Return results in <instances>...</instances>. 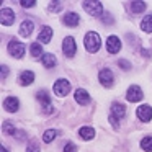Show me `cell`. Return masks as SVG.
Returning <instances> with one entry per match:
<instances>
[{"instance_id":"18","label":"cell","mask_w":152,"mask_h":152,"mask_svg":"<svg viewBox=\"0 0 152 152\" xmlns=\"http://www.w3.org/2000/svg\"><path fill=\"white\" fill-rule=\"evenodd\" d=\"M20 83L21 85H31V83L34 82V74L31 72V70H23V72L20 74Z\"/></svg>"},{"instance_id":"7","label":"cell","mask_w":152,"mask_h":152,"mask_svg":"<svg viewBox=\"0 0 152 152\" xmlns=\"http://www.w3.org/2000/svg\"><path fill=\"white\" fill-rule=\"evenodd\" d=\"M98 80H100V83H102L103 87L110 88V87H113L115 75H113V72L110 69H102V70H100V74H98Z\"/></svg>"},{"instance_id":"22","label":"cell","mask_w":152,"mask_h":152,"mask_svg":"<svg viewBox=\"0 0 152 152\" xmlns=\"http://www.w3.org/2000/svg\"><path fill=\"white\" fill-rule=\"evenodd\" d=\"M129 8H131L132 13H141V12L145 10V2H131Z\"/></svg>"},{"instance_id":"8","label":"cell","mask_w":152,"mask_h":152,"mask_svg":"<svg viewBox=\"0 0 152 152\" xmlns=\"http://www.w3.org/2000/svg\"><path fill=\"white\" fill-rule=\"evenodd\" d=\"M13 21H15V12L12 8L5 7L0 10V23L4 26H10V25H13Z\"/></svg>"},{"instance_id":"16","label":"cell","mask_w":152,"mask_h":152,"mask_svg":"<svg viewBox=\"0 0 152 152\" xmlns=\"http://www.w3.org/2000/svg\"><path fill=\"white\" fill-rule=\"evenodd\" d=\"M111 115L115 116L116 119H123V118H124V115H126V108H124V105H123V103L115 102V103L111 105Z\"/></svg>"},{"instance_id":"2","label":"cell","mask_w":152,"mask_h":152,"mask_svg":"<svg viewBox=\"0 0 152 152\" xmlns=\"http://www.w3.org/2000/svg\"><path fill=\"white\" fill-rule=\"evenodd\" d=\"M36 98H38V102H39L41 111H43L44 115H51V113L54 111V106H53V102H51V96H49V93H48L46 90H39V92L36 93Z\"/></svg>"},{"instance_id":"24","label":"cell","mask_w":152,"mask_h":152,"mask_svg":"<svg viewBox=\"0 0 152 152\" xmlns=\"http://www.w3.org/2000/svg\"><path fill=\"white\" fill-rule=\"evenodd\" d=\"M30 51H31V56H34V57H43V46H41L39 43H33L31 44V48H30Z\"/></svg>"},{"instance_id":"25","label":"cell","mask_w":152,"mask_h":152,"mask_svg":"<svg viewBox=\"0 0 152 152\" xmlns=\"http://www.w3.org/2000/svg\"><path fill=\"white\" fill-rule=\"evenodd\" d=\"M141 147L144 149L145 152H152V136H147L141 141Z\"/></svg>"},{"instance_id":"4","label":"cell","mask_w":152,"mask_h":152,"mask_svg":"<svg viewBox=\"0 0 152 152\" xmlns=\"http://www.w3.org/2000/svg\"><path fill=\"white\" fill-rule=\"evenodd\" d=\"M8 53L15 57V59H21L25 56V44L20 43L18 39H12L8 43Z\"/></svg>"},{"instance_id":"10","label":"cell","mask_w":152,"mask_h":152,"mask_svg":"<svg viewBox=\"0 0 152 152\" xmlns=\"http://www.w3.org/2000/svg\"><path fill=\"white\" fill-rule=\"evenodd\" d=\"M106 49L110 54H118L121 51V39L118 36H110L106 39Z\"/></svg>"},{"instance_id":"12","label":"cell","mask_w":152,"mask_h":152,"mask_svg":"<svg viewBox=\"0 0 152 152\" xmlns=\"http://www.w3.org/2000/svg\"><path fill=\"white\" fill-rule=\"evenodd\" d=\"M4 108H5V111H8V113H15L20 108V102H18L17 96H7V98L4 100Z\"/></svg>"},{"instance_id":"36","label":"cell","mask_w":152,"mask_h":152,"mask_svg":"<svg viewBox=\"0 0 152 152\" xmlns=\"http://www.w3.org/2000/svg\"><path fill=\"white\" fill-rule=\"evenodd\" d=\"M0 152H8V149L5 145H0Z\"/></svg>"},{"instance_id":"11","label":"cell","mask_w":152,"mask_h":152,"mask_svg":"<svg viewBox=\"0 0 152 152\" xmlns=\"http://www.w3.org/2000/svg\"><path fill=\"white\" fill-rule=\"evenodd\" d=\"M142 90H141V87H137V85H131L128 88V93H126V98H128V102H131V103H134V102H139V100H142Z\"/></svg>"},{"instance_id":"28","label":"cell","mask_w":152,"mask_h":152,"mask_svg":"<svg viewBox=\"0 0 152 152\" xmlns=\"http://www.w3.org/2000/svg\"><path fill=\"white\" fill-rule=\"evenodd\" d=\"M20 5L23 8H31V7H34V5H36V0H21Z\"/></svg>"},{"instance_id":"32","label":"cell","mask_w":152,"mask_h":152,"mask_svg":"<svg viewBox=\"0 0 152 152\" xmlns=\"http://www.w3.org/2000/svg\"><path fill=\"white\" fill-rule=\"evenodd\" d=\"M102 21H103V23H106V25H111V23H115V18H113L110 13H105L102 17Z\"/></svg>"},{"instance_id":"5","label":"cell","mask_w":152,"mask_h":152,"mask_svg":"<svg viewBox=\"0 0 152 152\" xmlns=\"http://www.w3.org/2000/svg\"><path fill=\"white\" fill-rule=\"evenodd\" d=\"M53 90L57 96H66L70 92V82L67 79H59V80H56Z\"/></svg>"},{"instance_id":"35","label":"cell","mask_w":152,"mask_h":152,"mask_svg":"<svg viewBox=\"0 0 152 152\" xmlns=\"http://www.w3.org/2000/svg\"><path fill=\"white\" fill-rule=\"evenodd\" d=\"M8 75V67L7 66H2V80H5Z\"/></svg>"},{"instance_id":"33","label":"cell","mask_w":152,"mask_h":152,"mask_svg":"<svg viewBox=\"0 0 152 152\" xmlns=\"http://www.w3.org/2000/svg\"><path fill=\"white\" fill-rule=\"evenodd\" d=\"M108 119H110V123H111V126H113L115 129H118V128H119V119H116L113 115H110V118H108Z\"/></svg>"},{"instance_id":"9","label":"cell","mask_w":152,"mask_h":152,"mask_svg":"<svg viewBox=\"0 0 152 152\" xmlns=\"http://www.w3.org/2000/svg\"><path fill=\"white\" fill-rule=\"evenodd\" d=\"M136 115H137V118L141 121L149 123L152 119V106L151 105H141L137 108V111H136Z\"/></svg>"},{"instance_id":"27","label":"cell","mask_w":152,"mask_h":152,"mask_svg":"<svg viewBox=\"0 0 152 152\" xmlns=\"http://www.w3.org/2000/svg\"><path fill=\"white\" fill-rule=\"evenodd\" d=\"M49 10H51V12H59V10H62V2H51V4H49Z\"/></svg>"},{"instance_id":"6","label":"cell","mask_w":152,"mask_h":152,"mask_svg":"<svg viewBox=\"0 0 152 152\" xmlns=\"http://www.w3.org/2000/svg\"><path fill=\"white\" fill-rule=\"evenodd\" d=\"M62 51H64V54H66L67 57H72V56H75L77 44H75V39H74L72 36H67V38H64V41H62Z\"/></svg>"},{"instance_id":"23","label":"cell","mask_w":152,"mask_h":152,"mask_svg":"<svg viewBox=\"0 0 152 152\" xmlns=\"http://www.w3.org/2000/svg\"><path fill=\"white\" fill-rule=\"evenodd\" d=\"M2 129H4L5 134H10V136H15V134H17V131H18V129L15 128V126L12 124L10 121H4V126H2Z\"/></svg>"},{"instance_id":"30","label":"cell","mask_w":152,"mask_h":152,"mask_svg":"<svg viewBox=\"0 0 152 152\" xmlns=\"http://www.w3.org/2000/svg\"><path fill=\"white\" fill-rule=\"evenodd\" d=\"M62 152H77V145L74 144V142H67V144L64 145Z\"/></svg>"},{"instance_id":"20","label":"cell","mask_w":152,"mask_h":152,"mask_svg":"<svg viewBox=\"0 0 152 152\" xmlns=\"http://www.w3.org/2000/svg\"><path fill=\"white\" fill-rule=\"evenodd\" d=\"M79 136L83 139V141H90V139L95 136V129L88 128V126H83V128L79 129Z\"/></svg>"},{"instance_id":"21","label":"cell","mask_w":152,"mask_h":152,"mask_svg":"<svg viewBox=\"0 0 152 152\" xmlns=\"http://www.w3.org/2000/svg\"><path fill=\"white\" fill-rule=\"evenodd\" d=\"M141 28L145 31V33H152V13L144 17V20L141 21Z\"/></svg>"},{"instance_id":"13","label":"cell","mask_w":152,"mask_h":152,"mask_svg":"<svg viewBox=\"0 0 152 152\" xmlns=\"http://www.w3.org/2000/svg\"><path fill=\"white\" fill-rule=\"evenodd\" d=\"M62 23L66 25V26H77V25L80 23V17L77 13H74V12H69V13H66L62 17Z\"/></svg>"},{"instance_id":"3","label":"cell","mask_w":152,"mask_h":152,"mask_svg":"<svg viewBox=\"0 0 152 152\" xmlns=\"http://www.w3.org/2000/svg\"><path fill=\"white\" fill-rule=\"evenodd\" d=\"M82 7L92 17H102L103 15V4L102 2H88V0H85V2H82Z\"/></svg>"},{"instance_id":"31","label":"cell","mask_w":152,"mask_h":152,"mask_svg":"<svg viewBox=\"0 0 152 152\" xmlns=\"http://www.w3.org/2000/svg\"><path fill=\"white\" fill-rule=\"evenodd\" d=\"M118 66L121 67L123 70H129V69H131V62H128V61H124V59H119L118 61Z\"/></svg>"},{"instance_id":"14","label":"cell","mask_w":152,"mask_h":152,"mask_svg":"<svg viewBox=\"0 0 152 152\" xmlns=\"http://www.w3.org/2000/svg\"><path fill=\"white\" fill-rule=\"evenodd\" d=\"M53 38V28L51 26H43L39 31V36H38V43H44L48 44Z\"/></svg>"},{"instance_id":"1","label":"cell","mask_w":152,"mask_h":152,"mask_svg":"<svg viewBox=\"0 0 152 152\" xmlns=\"http://www.w3.org/2000/svg\"><path fill=\"white\" fill-rule=\"evenodd\" d=\"M83 43H85V49L88 51V53H96V51L100 49V46H102L100 34L95 33V31H88V33L85 34Z\"/></svg>"},{"instance_id":"15","label":"cell","mask_w":152,"mask_h":152,"mask_svg":"<svg viewBox=\"0 0 152 152\" xmlns=\"http://www.w3.org/2000/svg\"><path fill=\"white\" fill-rule=\"evenodd\" d=\"M75 102L79 103V105H88V103H90L88 92L83 90V88H77L75 90Z\"/></svg>"},{"instance_id":"17","label":"cell","mask_w":152,"mask_h":152,"mask_svg":"<svg viewBox=\"0 0 152 152\" xmlns=\"http://www.w3.org/2000/svg\"><path fill=\"white\" fill-rule=\"evenodd\" d=\"M33 30H34V25H33L31 20H23L21 21V25H20V34L21 36L28 38L31 33H33Z\"/></svg>"},{"instance_id":"19","label":"cell","mask_w":152,"mask_h":152,"mask_svg":"<svg viewBox=\"0 0 152 152\" xmlns=\"http://www.w3.org/2000/svg\"><path fill=\"white\" fill-rule=\"evenodd\" d=\"M41 61H43V66L44 67H48V69H51V67H54L57 64V59H56V56L54 54H51V53H46V54H43V57H41Z\"/></svg>"},{"instance_id":"34","label":"cell","mask_w":152,"mask_h":152,"mask_svg":"<svg viewBox=\"0 0 152 152\" xmlns=\"http://www.w3.org/2000/svg\"><path fill=\"white\" fill-rule=\"evenodd\" d=\"M15 137H17L18 141H23V139L26 137V134H25V131H20V129H18L17 134H15Z\"/></svg>"},{"instance_id":"26","label":"cell","mask_w":152,"mask_h":152,"mask_svg":"<svg viewBox=\"0 0 152 152\" xmlns=\"http://www.w3.org/2000/svg\"><path fill=\"white\" fill-rule=\"evenodd\" d=\"M56 136H57L56 129H48V131L43 134V141L44 142H51V141H54V139H56Z\"/></svg>"},{"instance_id":"29","label":"cell","mask_w":152,"mask_h":152,"mask_svg":"<svg viewBox=\"0 0 152 152\" xmlns=\"http://www.w3.org/2000/svg\"><path fill=\"white\" fill-rule=\"evenodd\" d=\"M26 152H39V145H38V142H30L26 147Z\"/></svg>"}]
</instances>
